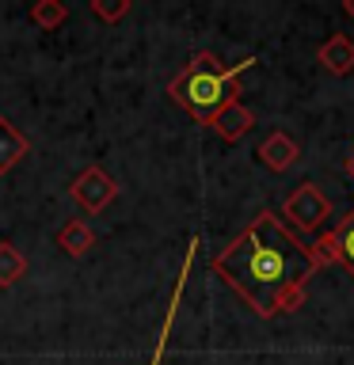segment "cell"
I'll return each mask as SVG.
<instances>
[{"label":"cell","mask_w":354,"mask_h":365,"mask_svg":"<svg viewBox=\"0 0 354 365\" xmlns=\"http://www.w3.org/2000/svg\"><path fill=\"white\" fill-rule=\"evenodd\" d=\"M251 125H256V110L244 107L240 99H228L225 107L210 118V130L221 137V141H228V145H236L240 137H248Z\"/></svg>","instance_id":"5"},{"label":"cell","mask_w":354,"mask_h":365,"mask_svg":"<svg viewBox=\"0 0 354 365\" xmlns=\"http://www.w3.org/2000/svg\"><path fill=\"white\" fill-rule=\"evenodd\" d=\"M65 19H69V8L61 4V0H39V4L31 8V23L39 31H57Z\"/></svg>","instance_id":"12"},{"label":"cell","mask_w":354,"mask_h":365,"mask_svg":"<svg viewBox=\"0 0 354 365\" xmlns=\"http://www.w3.org/2000/svg\"><path fill=\"white\" fill-rule=\"evenodd\" d=\"M331 262H339L331 232L301 240L282 221V213L263 210L233 244L217 251L210 270L259 319H274L297 312L305 304V289L313 282V274L331 267Z\"/></svg>","instance_id":"1"},{"label":"cell","mask_w":354,"mask_h":365,"mask_svg":"<svg viewBox=\"0 0 354 365\" xmlns=\"http://www.w3.org/2000/svg\"><path fill=\"white\" fill-rule=\"evenodd\" d=\"M23 274H27V255L8 244V240H0V289H8V285H16Z\"/></svg>","instance_id":"11"},{"label":"cell","mask_w":354,"mask_h":365,"mask_svg":"<svg viewBox=\"0 0 354 365\" xmlns=\"http://www.w3.org/2000/svg\"><path fill=\"white\" fill-rule=\"evenodd\" d=\"M27 153H31L27 133H23L16 122L0 118V175H8V171L16 168V164H19V160L27 156Z\"/></svg>","instance_id":"9"},{"label":"cell","mask_w":354,"mask_h":365,"mask_svg":"<svg viewBox=\"0 0 354 365\" xmlns=\"http://www.w3.org/2000/svg\"><path fill=\"white\" fill-rule=\"evenodd\" d=\"M316 61L324 65L331 76H347L354 68V42L347 34H331V38L316 50Z\"/></svg>","instance_id":"8"},{"label":"cell","mask_w":354,"mask_h":365,"mask_svg":"<svg viewBox=\"0 0 354 365\" xmlns=\"http://www.w3.org/2000/svg\"><path fill=\"white\" fill-rule=\"evenodd\" d=\"M282 213H285L282 221L290 225L297 236H316L320 228H324L328 213H331V202L320 194L316 182H301V187L282 202Z\"/></svg>","instance_id":"3"},{"label":"cell","mask_w":354,"mask_h":365,"mask_svg":"<svg viewBox=\"0 0 354 365\" xmlns=\"http://www.w3.org/2000/svg\"><path fill=\"white\" fill-rule=\"evenodd\" d=\"M331 236H335V255H339V262L350 270V278H354V210L343 217V225H339Z\"/></svg>","instance_id":"13"},{"label":"cell","mask_w":354,"mask_h":365,"mask_svg":"<svg viewBox=\"0 0 354 365\" xmlns=\"http://www.w3.org/2000/svg\"><path fill=\"white\" fill-rule=\"evenodd\" d=\"M343 11H347V16L354 19V0H343Z\"/></svg>","instance_id":"15"},{"label":"cell","mask_w":354,"mask_h":365,"mask_svg":"<svg viewBox=\"0 0 354 365\" xmlns=\"http://www.w3.org/2000/svg\"><path fill=\"white\" fill-rule=\"evenodd\" d=\"M91 16L103 23H118L122 16H130V0H91Z\"/></svg>","instance_id":"14"},{"label":"cell","mask_w":354,"mask_h":365,"mask_svg":"<svg viewBox=\"0 0 354 365\" xmlns=\"http://www.w3.org/2000/svg\"><path fill=\"white\" fill-rule=\"evenodd\" d=\"M194 251H198V236H191V244H187V255H183V270H179V278H176V293H171L168 316H164V324H160V339H156V350H153V361H148V365H160V358H164V346H168V331H171V324H176V308H179L183 285H187V274H191Z\"/></svg>","instance_id":"7"},{"label":"cell","mask_w":354,"mask_h":365,"mask_svg":"<svg viewBox=\"0 0 354 365\" xmlns=\"http://www.w3.org/2000/svg\"><path fill=\"white\" fill-rule=\"evenodd\" d=\"M69 190H73V202L84 213H103L114 198H118V182H114L103 168H84L73 179V187H69Z\"/></svg>","instance_id":"4"},{"label":"cell","mask_w":354,"mask_h":365,"mask_svg":"<svg viewBox=\"0 0 354 365\" xmlns=\"http://www.w3.org/2000/svg\"><path fill=\"white\" fill-rule=\"evenodd\" d=\"M57 247H61L69 259H84L88 251L96 247V232H91L84 221H69V225H61V232H57Z\"/></svg>","instance_id":"10"},{"label":"cell","mask_w":354,"mask_h":365,"mask_svg":"<svg viewBox=\"0 0 354 365\" xmlns=\"http://www.w3.org/2000/svg\"><path fill=\"white\" fill-rule=\"evenodd\" d=\"M347 175H350V179H354V156H350V160H347Z\"/></svg>","instance_id":"16"},{"label":"cell","mask_w":354,"mask_h":365,"mask_svg":"<svg viewBox=\"0 0 354 365\" xmlns=\"http://www.w3.org/2000/svg\"><path fill=\"white\" fill-rule=\"evenodd\" d=\"M256 156H259V164L270 168V171H290L297 160H301V148H297V141H293L290 133L274 130V133H267V137L259 141Z\"/></svg>","instance_id":"6"},{"label":"cell","mask_w":354,"mask_h":365,"mask_svg":"<svg viewBox=\"0 0 354 365\" xmlns=\"http://www.w3.org/2000/svg\"><path fill=\"white\" fill-rule=\"evenodd\" d=\"M256 61H259V57H244V61H236L233 68H225L210 50H202V53H194L191 65L168 84V96L176 99L194 122L210 125L213 114L221 110L228 99H236L233 91H236L240 73H244V68H251Z\"/></svg>","instance_id":"2"}]
</instances>
